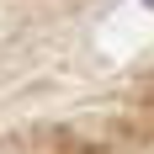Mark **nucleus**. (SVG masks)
<instances>
[{"mask_svg": "<svg viewBox=\"0 0 154 154\" xmlns=\"http://www.w3.org/2000/svg\"><path fill=\"white\" fill-rule=\"evenodd\" d=\"M149 5H154V0H149Z\"/></svg>", "mask_w": 154, "mask_h": 154, "instance_id": "obj_1", "label": "nucleus"}]
</instances>
